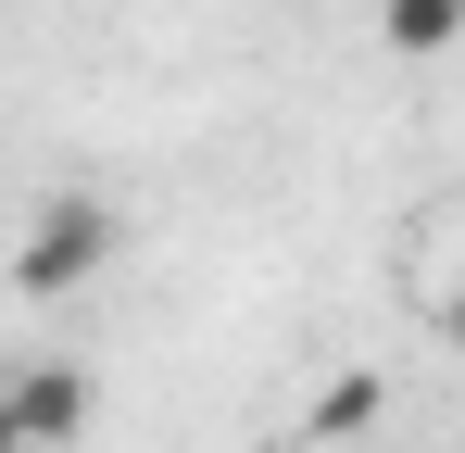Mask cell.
<instances>
[{
	"mask_svg": "<svg viewBox=\"0 0 465 453\" xmlns=\"http://www.w3.org/2000/svg\"><path fill=\"white\" fill-rule=\"evenodd\" d=\"M378 38L402 51V64H428V51L465 38V0H378Z\"/></svg>",
	"mask_w": 465,
	"mask_h": 453,
	"instance_id": "4",
	"label": "cell"
},
{
	"mask_svg": "<svg viewBox=\"0 0 465 453\" xmlns=\"http://www.w3.org/2000/svg\"><path fill=\"white\" fill-rule=\"evenodd\" d=\"M440 340H453V353H465V277H453V290H440Z\"/></svg>",
	"mask_w": 465,
	"mask_h": 453,
	"instance_id": "5",
	"label": "cell"
},
{
	"mask_svg": "<svg viewBox=\"0 0 465 453\" xmlns=\"http://www.w3.org/2000/svg\"><path fill=\"white\" fill-rule=\"evenodd\" d=\"M0 453H25V416H13V378H0Z\"/></svg>",
	"mask_w": 465,
	"mask_h": 453,
	"instance_id": "6",
	"label": "cell"
},
{
	"mask_svg": "<svg viewBox=\"0 0 465 453\" xmlns=\"http://www.w3.org/2000/svg\"><path fill=\"white\" fill-rule=\"evenodd\" d=\"M378 403H390V390H378V366H340V378L302 403V441H365V428H378Z\"/></svg>",
	"mask_w": 465,
	"mask_h": 453,
	"instance_id": "3",
	"label": "cell"
},
{
	"mask_svg": "<svg viewBox=\"0 0 465 453\" xmlns=\"http://www.w3.org/2000/svg\"><path fill=\"white\" fill-rule=\"evenodd\" d=\"M101 265H114V202H101V189H51V202L25 215V239H13V290L25 302L88 290Z\"/></svg>",
	"mask_w": 465,
	"mask_h": 453,
	"instance_id": "1",
	"label": "cell"
},
{
	"mask_svg": "<svg viewBox=\"0 0 465 453\" xmlns=\"http://www.w3.org/2000/svg\"><path fill=\"white\" fill-rule=\"evenodd\" d=\"M13 416H25V453H64V441H88L101 390H88V366H25L13 378Z\"/></svg>",
	"mask_w": 465,
	"mask_h": 453,
	"instance_id": "2",
	"label": "cell"
}]
</instances>
